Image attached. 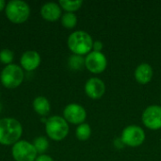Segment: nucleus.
<instances>
[{
  "mask_svg": "<svg viewBox=\"0 0 161 161\" xmlns=\"http://www.w3.org/2000/svg\"><path fill=\"white\" fill-rule=\"evenodd\" d=\"M68 48L74 55L84 56L92 51L93 41L91 35L83 30H77L71 33L67 40Z\"/></svg>",
  "mask_w": 161,
  "mask_h": 161,
  "instance_id": "nucleus-2",
  "label": "nucleus"
},
{
  "mask_svg": "<svg viewBox=\"0 0 161 161\" xmlns=\"http://www.w3.org/2000/svg\"><path fill=\"white\" fill-rule=\"evenodd\" d=\"M5 13L11 23L20 25L28 20L30 16V7L25 1L11 0L7 3Z\"/></svg>",
  "mask_w": 161,
  "mask_h": 161,
  "instance_id": "nucleus-3",
  "label": "nucleus"
},
{
  "mask_svg": "<svg viewBox=\"0 0 161 161\" xmlns=\"http://www.w3.org/2000/svg\"><path fill=\"white\" fill-rule=\"evenodd\" d=\"M108 66L106 56L102 52L92 51L85 58V67L92 74L103 73Z\"/></svg>",
  "mask_w": 161,
  "mask_h": 161,
  "instance_id": "nucleus-8",
  "label": "nucleus"
},
{
  "mask_svg": "<svg viewBox=\"0 0 161 161\" xmlns=\"http://www.w3.org/2000/svg\"><path fill=\"white\" fill-rule=\"evenodd\" d=\"M60 21H61V25L65 27V28H68V29H72L74 28L76 24H77V17L75 13L73 12H66L64 13L61 18H60Z\"/></svg>",
  "mask_w": 161,
  "mask_h": 161,
  "instance_id": "nucleus-18",
  "label": "nucleus"
},
{
  "mask_svg": "<svg viewBox=\"0 0 161 161\" xmlns=\"http://www.w3.org/2000/svg\"><path fill=\"white\" fill-rule=\"evenodd\" d=\"M14 58V54L9 49H3L0 51V61L4 64L9 65L12 64V60Z\"/></svg>",
  "mask_w": 161,
  "mask_h": 161,
  "instance_id": "nucleus-21",
  "label": "nucleus"
},
{
  "mask_svg": "<svg viewBox=\"0 0 161 161\" xmlns=\"http://www.w3.org/2000/svg\"><path fill=\"white\" fill-rule=\"evenodd\" d=\"M6 5H7V3H6L4 0H0V12H1L2 10H4V9H5Z\"/></svg>",
  "mask_w": 161,
  "mask_h": 161,
  "instance_id": "nucleus-25",
  "label": "nucleus"
},
{
  "mask_svg": "<svg viewBox=\"0 0 161 161\" xmlns=\"http://www.w3.org/2000/svg\"><path fill=\"white\" fill-rule=\"evenodd\" d=\"M32 106H33L34 111L42 117L46 116L51 110L50 102L44 96H37L34 99Z\"/></svg>",
  "mask_w": 161,
  "mask_h": 161,
  "instance_id": "nucleus-15",
  "label": "nucleus"
},
{
  "mask_svg": "<svg viewBox=\"0 0 161 161\" xmlns=\"http://www.w3.org/2000/svg\"><path fill=\"white\" fill-rule=\"evenodd\" d=\"M35 161H54V159H53L50 156L43 154V155H40V156H38Z\"/></svg>",
  "mask_w": 161,
  "mask_h": 161,
  "instance_id": "nucleus-23",
  "label": "nucleus"
},
{
  "mask_svg": "<svg viewBox=\"0 0 161 161\" xmlns=\"http://www.w3.org/2000/svg\"><path fill=\"white\" fill-rule=\"evenodd\" d=\"M11 155L15 161H35L38 157L33 143L25 140H20L12 145Z\"/></svg>",
  "mask_w": 161,
  "mask_h": 161,
  "instance_id": "nucleus-6",
  "label": "nucleus"
},
{
  "mask_svg": "<svg viewBox=\"0 0 161 161\" xmlns=\"http://www.w3.org/2000/svg\"><path fill=\"white\" fill-rule=\"evenodd\" d=\"M32 143H33V145H34L37 153L40 154V155H43L47 151V149L49 147V142L43 136H40V137L36 138L33 141Z\"/></svg>",
  "mask_w": 161,
  "mask_h": 161,
  "instance_id": "nucleus-19",
  "label": "nucleus"
},
{
  "mask_svg": "<svg viewBox=\"0 0 161 161\" xmlns=\"http://www.w3.org/2000/svg\"><path fill=\"white\" fill-rule=\"evenodd\" d=\"M142 120L143 125L150 130L161 129V107L149 106L142 112Z\"/></svg>",
  "mask_w": 161,
  "mask_h": 161,
  "instance_id": "nucleus-9",
  "label": "nucleus"
},
{
  "mask_svg": "<svg viewBox=\"0 0 161 161\" xmlns=\"http://www.w3.org/2000/svg\"><path fill=\"white\" fill-rule=\"evenodd\" d=\"M92 135V128L90 126V125L83 123L81 125H79L76 129H75V136L79 141H87L90 139Z\"/></svg>",
  "mask_w": 161,
  "mask_h": 161,
  "instance_id": "nucleus-17",
  "label": "nucleus"
},
{
  "mask_svg": "<svg viewBox=\"0 0 161 161\" xmlns=\"http://www.w3.org/2000/svg\"><path fill=\"white\" fill-rule=\"evenodd\" d=\"M20 64L23 70H25L27 72H33L41 64V56L37 51L34 50L25 51L21 56Z\"/></svg>",
  "mask_w": 161,
  "mask_h": 161,
  "instance_id": "nucleus-12",
  "label": "nucleus"
},
{
  "mask_svg": "<svg viewBox=\"0 0 161 161\" xmlns=\"http://www.w3.org/2000/svg\"><path fill=\"white\" fill-rule=\"evenodd\" d=\"M160 102H161V98H160Z\"/></svg>",
  "mask_w": 161,
  "mask_h": 161,
  "instance_id": "nucleus-27",
  "label": "nucleus"
},
{
  "mask_svg": "<svg viewBox=\"0 0 161 161\" xmlns=\"http://www.w3.org/2000/svg\"><path fill=\"white\" fill-rule=\"evenodd\" d=\"M58 5L60 6L61 9H64L66 12H75L78 10L82 5V0H75V1H70V0H60L58 2Z\"/></svg>",
  "mask_w": 161,
  "mask_h": 161,
  "instance_id": "nucleus-16",
  "label": "nucleus"
},
{
  "mask_svg": "<svg viewBox=\"0 0 161 161\" xmlns=\"http://www.w3.org/2000/svg\"><path fill=\"white\" fill-rule=\"evenodd\" d=\"M41 15L47 22H56L61 18V8L58 3L48 2L41 8Z\"/></svg>",
  "mask_w": 161,
  "mask_h": 161,
  "instance_id": "nucleus-13",
  "label": "nucleus"
},
{
  "mask_svg": "<svg viewBox=\"0 0 161 161\" xmlns=\"http://www.w3.org/2000/svg\"><path fill=\"white\" fill-rule=\"evenodd\" d=\"M23 135L21 123L10 117L0 119V144L13 145L20 141Z\"/></svg>",
  "mask_w": 161,
  "mask_h": 161,
  "instance_id": "nucleus-1",
  "label": "nucleus"
},
{
  "mask_svg": "<svg viewBox=\"0 0 161 161\" xmlns=\"http://www.w3.org/2000/svg\"><path fill=\"white\" fill-rule=\"evenodd\" d=\"M25 74L21 66L17 64L7 65L0 74V81L7 89L18 88L24 81Z\"/></svg>",
  "mask_w": 161,
  "mask_h": 161,
  "instance_id": "nucleus-5",
  "label": "nucleus"
},
{
  "mask_svg": "<svg viewBox=\"0 0 161 161\" xmlns=\"http://www.w3.org/2000/svg\"><path fill=\"white\" fill-rule=\"evenodd\" d=\"M1 110H2V104L0 103V111H1Z\"/></svg>",
  "mask_w": 161,
  "mask_h": 161,
  "instance_id": "nucleus-26",
  "label": "nucleus"
},
{
  "mask_svg": "<svg viewBox=\"0 0 161 161\" xmlns=\"http://www.w3.org/2000/svg\"><path fill=\"white\" fill-rule=\"evenodd\" d=\"M121 140L124 144L129 147H138L141 146L145 141V132L144 130L136 125H131L126 126L121 136Z\"/></svg>",
  "mask_w": 161,
  "mask_h": 161,
  "instance_id": "nucleus-7",
  "label": "nucleus"
},
{
  "mask_svg": "<svg viewBox=\"0 0 161 161\" xmlns=\"http://www.w3.org/2000/svg\"><path fill=\"white\" fill-rule=\"evenodd\" d=\"M114 146H115L116 148H118V149H121V148H123V147L125 146V144H124L123 141L121 140V138H120V139H116V140L114 141Z\"/></svg>",
  "mask_w": 161,
  "mask_h": 161,
  "instance_id": "nucleus-24",
  "label": "nucleus"
},
{
  "mask_svg": "<svg viewBox=\"0 0 161 161\" xmlns=\"http://www.w3.org/2000/svg\"><path fill=\"white\" fill-rule=\"evenodd\" d=\"M68 64L72 70H75V71L81 70L83 68V66H85V58L82 56L72 55L69 58Z\"/></svg>",
  "mask_w": 161,
  "mask_h": 161,
  "instance_id": "nucleus-20",
  "label": "nucleus"
},
{
  "mask_svg": "<svg viewBox=\"0 0 161 161\" xmlns=\"http://www.w3.org/2000/svg\"><path fill=\"white\" fill-rule=\"evenodd\" d=\"M63 118L67 121V123L79 125L85 122L87 118V112L81 105L72 103L64 108Z\"/></svg>",
  "mask_w": 161,
  "mask_h": 161,
  "instance_id": "nucleus-10",
  "label": "nucleus"
},
{
  "mask_svg": "<svg viewBox=\"0 0 161 161\" xmlns=\"http://www.w3.org/2000/svg\"><path fill=\"white\" fill-rule=\"evenodd\" d=\"M153 75H154L153 68L148 63H142L135 70L136 81L142 85L148 84L152 80Z\"/></svg>",
  "mask_w": 161,
  "mask_h": 161,
  "instance_id": "nucleus-14",
  "label": "nucleus"
},
{
  "mask_svg": "<svg viewBox=\"0 0 161 161\" xmlns=\"http://www.w3.org/2000/svg\"><path fill=\"white\" fill-rule=\"evenodd\" d=\"M103 49V43L102 42L100 41H96V42H93V46H92V51H95V52H101Z\"/></svg>",
  "mask_w": 161,
  "mask_h": 161,
  "instance_id": "nucleus-22",
  "label": "nucleus"
},
{
  "mask_svg": "<svg viewBox=\"0 0 161 161\" xmlns=\"http://www.w3.org/2000/svg\"><path fill=\"white\" fill-rule=\"evenodd\" d=\"M45 132L51 140L60 142L68 136L69 125L63 117L55 115L47 119L45 123Z\"/></svg>",
  "mask_w": 161,
  "mask_h": 161,
  "instance_id": "nucleus-4",
  "label": "nucleus"
},
{
  "mask_svg": "<svg viewBox=\"0 0 161 161\" xmlns=\"http://www.w3.org/2000/svg\"><path fill=\"white\" fill-rule=\"evenodd\" d=\"M85 92L86 94L93 100L100 99L106 92V86L103 80L97 77L90 78L85 84Z\"/></svg>",
  "mask_w": 161,
  "mask_h": 161,
  "instance_id": "nucleus-11",
  "label": "nucleus"
}]
</instances>
